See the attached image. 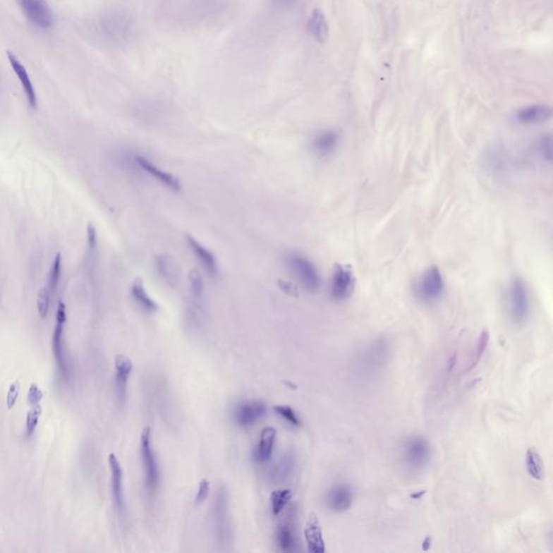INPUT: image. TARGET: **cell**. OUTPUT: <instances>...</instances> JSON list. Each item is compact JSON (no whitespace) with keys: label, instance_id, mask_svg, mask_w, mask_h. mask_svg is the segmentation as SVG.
I'll return each mask as SVG.
<instances>
[{"label":"cell","instance_id":"28","mask_svg":"<svg viewBox=\"0 0 553 553\" xmlns=\"http://www.w3.org/2000/svg\"><path fill=\"white\" fill-rule=\"evenodd\" d=\"M293 497V491L290 489H278L272 492L269 497L270 509L274 516L281 514L288 505Z\"/></svg>","mask_w":553,"mask_h":553},{"label":"cell","instance_id":"7","mask_svg":"<svg viewBox=\"0 0 553 553\" xmlns=\"http://www.w3.org/2000/svg\"><path fill=\"white\" fill-rule=\"evenodd\" d=\"M16 3L32 25L44 30L54 25V12L46 0H16Z\"/></svg>","mask_w":553,"mask_h":553},{"label":"cell","instance_id":"9","mask_svg":"<svg viewBox=\"0 0 553 553\" xmlns=\"http://www.w3.org/2000/svg\"><path fill=\"white\" fill-rule=\"evenodd\" d=\"M356 286V276L351 267L337 264L333 272L331 282V296L337 302L348 300L353 294Z\"/></svg>","mask_w":553,"mask_h":553},{"label":"cell","instance_id":"2","mask_svg":"<svg viewBox=\"0 0 553 553\" xmlns=\"http://www.w3.org/2000/svg\"><path fill=\"white\" fill-rule=\"evenodd\" d=\"M140 453H141L142 465L144 469V482L145 490L150 497L157 494L162 483V470L157 455L152 446V429L145 427L142 431L140 439Z\"/></svg>","mask_w":553,"mask_h":553},{"label":"cell","instance_id":"36","mask_svg":"<svg viewBox=\"0 0 553 553\" xmlns=\"http://www.w3.org/2000/svg\"><path fill=\"white\" fill-rule=\"evenodd\" d=\"M538 150L542 157L547 162H551V154H552V140L550 135L542 136L538 142Z\"/></svg>","mask_w":553,"mask_h":553},{"label":"cell","instance_id":"26","mask_svg":"<svg viewBox=\"0 0 553 553\" xmlns=\"http://www.w3.org/2000/svg\"><path fill=\"white\" fill-rule=\"evenodd\" d=\"M156 267H157L158 274L162 276V279L166 281L170 286L178 282V266L174 263L172 258L166 255L158 256L156 260Z\"/></svg>","mask_w":553,"mask_h":553},{"label":"cell","instance_id":"34","mask_svg":"<svg viewBox=\"0 0 553 553\" xmlns=\"http://www.w3.org/2000/svg\"><path fill=\"white\" fill-rule=\"evenodd\" d=\"M51 293H49L46 288H42L37 298V308L40 316L42 319H46L49 314V309H50L51 303Z\"/></svg>","mask_w":553,"mask_h":553},{"label":"cell","instance_id":"20","mask_svg":"<svg viewBox=\"0 0 553 553\" xmlns=\"http://www.w3.org/2000/svg\"><path fill=\"white\" fill-rule=\"evenodd\" d=\"M305 538H306L308 551L311 553H323L325 551L324 540L322 537L320 523L318 516L311 514L305 528Z\"/></svg>","mask_w":553,"mask_h":553},{"label":"cell","instance_id":"37","mask_svg":"<svg viewBox=\"0 0 553 553\" xmlns=\"http://www.w3.org/2000/svg\"><path fill=\"white\" fill-rule=\"evenodd\" d=\"M20 385L19 382H14L13 384H11L10 386L9 390H8L7 394V406L9 410L13 408V406H16V401H18V398H19L20 394Z\"/></svg>","mask_w":553,"mask_h":553},{"label":"cell","instance_id":"3","mask_svg":"<svg viewBox=\"0 0 553 553\" xmlns=\"http://www.w3.org/2000/svg\"><path fill=\"white\" fill-rule=\"evenodd\" d=\"M286 265L293 276L307 292H318L321 286V276L312 262L298 252H291L286 255Z\"/></svg>","mask_w":553,"mask_h":553},{"label":"cell","instance_id":"24","mask_svg":"<svg viewBox=\"0 0 553 553\" xmlns=\"http://www.w3.org/2000/svg\"><path fill=\"white\" fill-rule=\"evenodd\" d=\"M307 30L317 42L320 44H324L327 42V37H329V25H327L324 14L320 9H315L311 13L308 23H307Z\"/></svg>","mask_w":553,"mask_h":553},{"label":"cell","instance_id":"22","mask_svg":"<svg viewBox=\"0 0 553 553\" xmlns=\"http://www.w3.org/2000/svg\"><path fill=\"white\" fill-rule=\"evenodd\" d=\"M276 430L274 427H265L262 430L260 441H258L257 449L255 452V459L257 463H264L269 461L274 451V442H276Z\"/></svg>","mask_w":553,"mask_h":553},{"label":"cell","instance_id":"29","mask_svg":"<svg viewBox=\"0 0 553 553\" xmlns=\"http://www.w3.org/2000/svg\"><path fill=\"white\" fill-rule=\"evenodd\" d=\"M61 278H62V255L58 253L54 258V263L51 265L50 270H49L47 284L44 286V288L51 293V296H54V293L58 290Z\"/></svg>","mask_w":553,"mask_h":553},{"label":"cell","instance_id":"8","mask_svg":"<svg viewBox=\"0 0 553 553\" xmlns=\"http://www.w3.org/2000/svg\"><path fill=\"white\" fill-rule=\"evenodd\" d=\"M444 292V279L436 266L425 270L418 280V296L425 303H435L440 300Z\"/></svg>","mask_w":553,"mask_h":553},{"label":"cell","instance_id":"33","mask_svg":"<svg viewBox=\"0 0 553 553\" xmlns=\"http://www.w3.org/2000/svg\"><path fill=\"white\" fill-rule=\"evenodd\" d=\"M490 334L487 331H483L480 335L479 341H478L477 349H475V357H473V365H470L469 370L473 369L478 365V362L481 360L482 356L484 355L487 351V345H489Z\"/></svg>","mask_w":553,"mask_h":553},{"label":"cell","instance_id":"14","mask_svg":"<svg viewBox=\"0 0 553 553\" xmlns=\"http://www.w3.org/2000/svg\"><path fill=\"white\" fill-rule=\"evenodd\" d=\"M296 461L294 453L286 452L278 458V461L270 467L268 478L274 485H281L290 481L296 475Z\"/></svg>","mask_w":553,"mask_h":553},{"label":"cell","instance_id":"25","mask_svg":"<svg viewBox=\"0 0 553 553\" xmlns=\"http://www.w3.org/2000/svg\"><path fill=\"white\" fill-rule=\"evenodd\" d=\"M552 111L546 105H532L525 107L518 113V120L524 125L544 123L550 119Z\"/></svg>","mask_w":553,"mask_h":553},{"label":"cell","instance_id":"4","mask_svg":"<svg viewBox=\"0 0 553 553\" xmlns=\"http://www.w3.org/2000/svg\"><path fill=\"white\" fill-rule=\"evenodd\" d=\"M508 303H509L510 317L514 324L518 327L525 324L530 317V294L525 281L520 276H516L510 282L508 288Z\"/></svg>","mask_w":553,"mask_h":553},{"label":"cell","instance_id":"40","mask_svg":"<svg viewBox=\"0 0 553 553\" xmlns=\"http://www.w3.org/2000/svg\"><path fill=\"white\" fill-rule=\"evenodd\" d=\"M425 494H426V491L418 492V494H412V495H411V497L415 498V499H418V498H420L422 497V496H424Z\"/></svg>","mask_w":553,"mask_h":553},{"label":"cell","instance_id":"35","mask_svg":"<svg viewBox=\"0 0 553 553\" xmlns=\"http://www.w3.org/2000/svg\"><path fill=\"white\" fill-rule=\"evenodd\" d=\"M209 495H210V482L207 479H202L199 483L198 491H197V495L195 497V504L197 506L202 505Z\"/></svg>","mask_w":553,"mask_h":553},{"label":"cell","instance_id":"23","mask_svg":"<svg viewBox=\"0 0 553 553\" xmlns=\"http://www.w3.org/2000/svg\"><path fill=\"white\" fill-rule=\"evenodd\" d=\"M131 296L136 305L146 314H154L159 309L157 303L150 298L141 279H135L132 282Z\"/></svg>","mask_w":553,"mask_h":553},{"label":"cell","instance_id":"27","mask_svg":"<svg viewBox=\"0 0 553 553\" xmlns=\"http://www.w3.org/2000/svg\"><path fill=\"white\" fill-rule=\"evenodd\" d=\"M526 470L533 479L542 481L546 478V469L540 453L535 449H528L525 455Z\"/></svg>","mask_w":553,"mask_h":553},{"label":"cell","instance_id":"5","mask_svg":"<svg viewBox=\"0 0 553 553\" xmlns=\"http://www.w3.org/2000/svg\"><path fill=\"white\" fill-rule=\"evenodd\" d=\"M431 446L422 436L411 437L402 447V458L408 468L422 470L431 461Z\"/></svg>","mask_w":553,"mask_h":553},{"label":"cell","instance_id":"18","mask_svg":"<svg viewBox=\"0 0 553 553\" xmlns=\"http://www.w3.org/2000/svg\"><path fill=\"white\" fill-rule=\"evenodd\" d=\"M187 243H188L189 248L192 249L193 253L196 256L205 272L211 278H217L219 276V264H217L214 254L210 250L207 249L205 245H201L200 242L195 239L192 236H187Z\"/></svg>","mask_w":553,"mask_h":553},{"label":"cell","instance_id":"39","mask_svg":"<svg viewBox=\"0 0 553 553\" xmlns=\"http://www.w3.org/2000/svg\"><path fill=\"white\" fill-rule=\"evenodd\" d=\"M430 545L431 538L429 537V536H427L426 540H425L424 542H423V549H424L425 551L428 550V549L430 548Z\"/></svg>","mask_w":553,"mask_h":553},{"label":"cell","instance_id":"19","mask_svg":"<svg viewBox=\"0 0 553 553\" xmlns=\"http://www.w3.org/2000/svg\"><path fill=\"white\" fill-rule=\"evenodd\" d=\"M7 58L9 60L12 69H13V72L16 73V76L21 81L22 88H23L26 97H28V104H30L32 109H37V95H36V91H35L34 85H32V81H30L25 66L20 62L19 59L12 54L11 51H7Z\"/></svg>","mask_w":553,"mask_h":553},{"label":"cell","instance_id":"17","mask_svg":"<svg viewBox=\"0 0 553 553\" xmlns=\"http://www.w3.org/2000/svg\"><path fill=\"white\" fill-rule=\"evenodd\" d=\"M188 306L185 311V322L189 330L200 332L205 329L207 310H205V298L190 296Z\"/></svg>","mask_w":553,"mask_h":553},{"label":"cell","instance_id":"32","mask_svg":"<svg viewBox=\"0 0 553 553\" xmlns=\"http://www.w3.org/2000/svg\"><path fill=\"white\" fill-rule=\"evenodd\" d=\"M42 413V408L40 404L32 406L30 412L28 413V416H26V435H28V437H32L34 435L35 430L37 428L38 423H40Z\"/></svg>","mask_w":553,"mask_h":553},{"label":"cell","instance_id":"13","mask_svg":"<svg viewBox=\"0 0 553 553\" xmlns=\"http://www.w3.org/2000/svg\"><path fill=\"white\" fill-rule=\"evenodd\" d=\"M133 370V363L127 356L118 355L115 358V388L118 404L123 406L127 402L128 386Z\"/></svg>","mask_w":553,"mask_h":553},{"label":"cell","instance_id":"12","mask_svg":"<svg viewBox=\"0 0 553 553\" xmlns=\"http://www.w3.org/2000/svg\"><path fill=\"white\" fill-rule=\"evenodd\" d=\"M355 500L353 487L349 484H335L327 491L325 503L327 508L335 514H343L351 509Z\"/></svg>","mask_w":553,"mask_h":553},{"label":"cell","instance_id":"15","mask_svg":"<svg viewBox=\"0 0 553 553\" xmlns=\"http://www.w3.org/2000/svg\"><path fill=\"white\" fill-rule=\"evenodd\" d=\"M134 162L138 164V168L145 171L148 176H152L154 180L162 183V185L168 187V188L172 189L174 192H180L182 185H181L178 178L176 176H173L172 173L162 170V168L156 166L154 162H150V159L144 157L142 154H135L134 156Z\"/></svg>","mask_w":553,"mask_h":553},{"label":"cell","instance_id":"16","mask_svg":"<svg viewBox=\"0 0 553 553\" xmlns=\"http://www.w3.org/2000/svg\"><path fill=\"white\" fill-rule=\"evenodd\" d=\"M339 144V135L333 130H324L315 135L311 141V152L318 158H327L336 152Z\"/></svg>","mask_w":553,"mask_h":553},{"label":"cell","instance_id":"10","mask_svg":"<svg viewBox=\"0 0 553 553\" xmlns=\"http://www.w3.org/2000/svg\"><path fill=\"white\" fill-rule=\"evenodd\" d=\"M109 469L111 475V495L114 507L119 518L123 520L127 514L126 507L125 489H123V470L119 459L114 453L109 455Z\"/></svg>","mask_w":553,"mask_h":553},{"label":"cell","instance_id":"30","mask_svg":"<svg viewBox=\"0 0 553 553\" xmlns=\"http://www.w3.org/2000/svg\"><path fill=\"white\" fill-rule=\"evenodd\" d=\"M189 292L190 296L205 298V282L200 272L197 269L192 270L189 274Z\"/></svg>","mask_w":553,"mask_h":553},{"label":"cell","instance_id":"21","mask_svg":"<svg viewBox=\"0 0 553 553\" xmlns=\"http://www.w3.org/2000/svg\"><path fill=\"white\" fill-rule=\"evenodd\" d=\"M276 546L284 553H294L298 551V542L296 528L291 522H284L278 526L276 532Z\"/></svg>","mask_w":553,"mask_h":553},{"label":"cell","instance_id":"38","mask_svg":"<svg viewBox=\"0 0 553 553\" xmlns=\"http://www.w3.org/2000/svg\"><path fill=\"white\" fill-rule=\"evenodd\" d=\"M42 398H44V394H42V389H40L36 384H32V385L30 386V389H28V402H30L32 406H36V404H40Z\"/></svg>","mask_w":553,"mask_h":553},{"label":"cell","instance_id":"31","mask_svg":"<svg viewBox=\"0 0 553 553\" xmlns=\"http://www.w3.org/2000/svg\"><path fill=\"white\" fill-rule=\"evenodd\" d=\"M274 412L278 416L284 418L288 425L293 427H300L302 425V420L298 418L296 411L293 410L288 406H276L274 408Z\"/></svg>","mask_w":553,"mask_h":553},{"label":"cell","instance_id":"6","mask_svg":"<svg viewBox=\"0 0 553 553\" xmlns=\"http://www.w3.org/2000/svg\"><path fill=\"white\" fill-rule=\"evenodd\" d=\"M66 306L64 303L60 302L56 309V327H54V335H52V351H54V359L58 365L61 377L68 382L71 378L68 363L66 361L64 351V327L66 323Z\"/></svg>","mask_w":553,"mask_h":553},{"label":"cell","instance_id":"1","mask_svg":"<svg viewBox=\"0 0 553 553\" xmlns=\"http://www.w3.org/2000/svg\"><path fill=\"white\" fill-rule=\"evenodd\" d=\"M212 525L214 537L219 547H229L233 540V525L231 518V500L229 491L219 487L212 506Z\"/></svg>","mask_w":553,"mask_h":553},{"label":"cell","instance_id":"11","mask_svg":"<svg viewBox=\"0 0 553 553\" xmlns=\"http://www.w3.org/2000/svg\"><path fill=\"white\" fill-rule=\"evenodd\" d=\"M266 413H267V406L264 402L250 400L236 406L233 411V420L241 428H249L254 426L258 420H261Z\"/></svg>","mask_w":553,"mask_h":553}]
</instances>
